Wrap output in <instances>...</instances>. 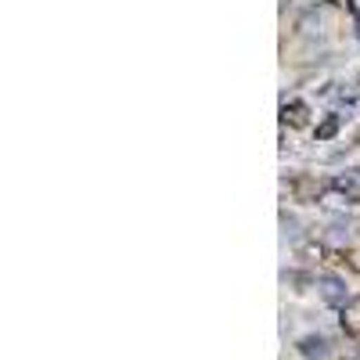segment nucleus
<instances>
[{"label": "nucleus", "mask_w": 360, "mask_h": 360, "mask_svg": "<svg viewBox=\"0 0 360 360\" xmlns=\"http://www.w3.org/2000/svg\"><path fill=\"white\" fill-rule=\"evenodd\" d=\"M317 292H321V299L328 307H346L349 303V288H346V281L339 274H321L317 278Z\"/></svg>", "instance_id": "f257e3e1"}, {"label": "nucleus", "mask_w": 360, "mask_h": 360, "mask_svg": "<svg viewBox=\"0 0 360 360\" xmlns=\"http://www.w3.org/2000/svg\"><path fill=\"white\" fill-rule=\"evenodd\" d=\"M328 188H332L339 198L346 202H360V169H342L328 180Z\"/></svg>", "instance_id": "f03ea898"}, {"label": "nucleus", "mask_w": 360, "mask_h": 360, "mask_svg": "<svg viewBox=\"0 0 360 360\" xmlns=\"http://www.w3.org/2000/svg\"><path fill=\"white\" fill-rule=\"evenodd\" d=\"M299 353L310 356V360H332V356H335L332 342H328L324 335H307V339H299Z\"/></svg>", "instance_id": "7ed1b4c3"}, {"label": "nucleus", "mask_w": 360, "mask_h": 360, "mask_svg": "<svg viewBox=\"0 0 360 360\" xmlns=\"http://www.w3.org/2000/svg\"><path fill=\"white\" fill-rule=\"evenodd\" d=\"M285 119H288V123H295V127H299V123H307V108L292 101V105H285Z\"/></svg>", "instance_id": "20e7f679"}]
</instances>
